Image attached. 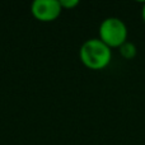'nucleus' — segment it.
<instances>
[{
  "mask_svg": "<svg viewBox=\"0 0 145 145\" xmlns=\"http://www.w3.org/2000/svg\"><path fill=\"white\" fill-rule=\"evenodd\" d=\"M141 18H143V22L145 23V3L143 4V8H141Z\"/></svg>",
  "mask_w": 145,
  "mask_h": 145,
  "instance_id": "nucleus-6",
  "label": "nucleus"
},
{
  "mask_svg": "<svg viewBox=\"0 0 145 145\" xmlns=\"http://www.w3.org/2000/svg\"><path fill=\"white\" fill-rule=\"evenodd\" d=\"M112 48L103 43L99 38H89L80 46L79 57L83 65L92 70H102L112 60Z\"/></svg>",
  "mask_w": 145,
  "mask_h": 145,
  "instance_id": "nucleus-1",
  "label": "nucleus"
},
{
  "mask_svg": "<svg viewBox=\"0 0 145 145\" xmlns=\"http://www.w3.org/2000/svg\"><path fill=\"white\" fill-rule=\"evenodd\" d=\"M99 40L110 48H120L127 41V25L117 17H108L102 20L98 29Z\"/></svg>",
  "mask_w": 145,
  "mask_h": 145,
  "instance_id": "nucleus-2",
  "label": "nucleus"
},
{
  "mask_svg": "<svg viewBox=\"0 0 145 145\" xmlns=\"http://www.w3.org/2000/svg\"><path fill=\"white\" fill-rule=\"evenodd\" d=\"M59 1H60V5L63 9H72V8L79 5L78 0H59Z\"/></svg>",
  "mask_w": 145,
  "mask_h": 145,
  "instance_id": "nucleus-5",
  "label": "nucleus"
},
{
  "mask_svg": "<svg viewBox=\"0 0 145 145\" xmlns=\"http://www.w3.org/2000/svg\"><path fill=\"white\" fill-rule=\"evenodd\" d=\"M31 12L41 22H52L63 12L59 0H35L31 4Z\"/></svg>",
  "mask_w": 145,
  "mask_h": 145,
  "instance_id": "nucleus-3",
  "label": "nucleus"
},
{
  "mask_svg": "<svg viewBox=\"0 0 145 145\" xmlns=\"http://www.w3.org/2000/svg\"><path fill=\"white\" fill-rule=\"evenodd\" d=\"M118 50H120L121 56L125 57V59H129V60H130V59H134L136 56V54H138V48H136V46L134 45L133 42H129V41H126Z\"/></svg>",
  "mask_w": 145,
  "mask_h": 145,
  "instance_id": "nucleus-4",
  "label": "nucleus"
}]
</instances>
